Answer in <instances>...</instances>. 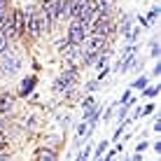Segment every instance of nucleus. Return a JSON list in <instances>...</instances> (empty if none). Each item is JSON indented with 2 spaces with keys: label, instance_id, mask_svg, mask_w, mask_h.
Instances as JSON below:
<instances>
[{
  "label": "nucleus",
  "instance_id": "25",
  "mask_svg": "<svg viewBox=\"0 0 161 161\" xmlns=\"http://www.w3.org/2000/svg\"><path fill=\"white\" fill-rule=\"evenodd\" d=\"M152 131H154V133H159V131H161V117H159L157 121H154V126H152Z\"/></svg>",
  "mask_w": 161,
  "mask_h": 161
},
{
  "label": "nucleus",
  "instance_id": "12",
  "mask_svg": "<svg viewBox=\"0 0 161 161\" xmlns=\"http://www.w3.org/2000/svg\"><path fill=\"white\" fill-rule=\"evenodd\" d=\"M147 84H149V75H138V77H136V82L131 84V89H138V91H142V89H145Z\"/></svg>",
  "mask_w": 161,
  "mask_h": 161
},
{
  "label": "nucleus",
  "instance_id": "4",
  "mask_svg": "<svg viewBox=\"0 0 161 161\" xmlns=\"http://www.w3.org/2000/svg\"><path fill=\"white\" fill-rule=\"evenodd\" d=\"M21 68V58L14 56V54H5V56H0V75H14L16 70Z\"/></svg>",
  "mask_w": 161,
  "mask_h": 161
},
{
  "label": "nucleus",
  "instance_id": "28",
  "mask_svg": "<svg viewBox=\"0 0 161 161\" xmlns=\"http://www.w3.org/2000/svg\"><path fill=\"white\" fill-rule=\"evenodd\" d=\"M0 161H12V159H9V157H7V154H5V152H3V154H0Z\"/></svg>",
  "mask_w": 161,
  "mask_h": 161
},
{
  "label": "nucleus",
  "instance_id": "17",
  "mask_svg": "<svg viewBox=\"0 0 161 161\" xmlns=\"http://www.w3.org/2000/svg\"><path fill=\"white\" fill-rule=\"evenodd\" d=\"M129 108H131V105H119V110H117L119 121H124V119H126V114H129Z\"/></svg>",
  "mask_w": 161,
  "mask_h": 161
},
{
  "label": "nucleus",
  "instance_id": "23",
  "mask_svg": "<svg viewBox=\"0 0 161 161\" xmlns=\"http://www.w3.org/2000/svg\"><path fill=\"white\" fill-rule=\"evenodd\" d=\"M152 112H154V103H149V105L142 108V114H152Z\"/></svg>",
  "mask_w": 161,
  "mask_h": 161
},
{
  "label": "nucleus",
  "instance_id": "1",
  "mask_svg": "<svg viewBox=\"0 0 161 161\" xmlns=\"http://www.w3.org/2000/svg\"><path fill=\"white\" fill-rule=\"evenodd\" d=\"M24 19H26V35H31V37H40V35H44L47 31L54 28V26L47 21L44 12L37 7V5L24 9Z\"/></svg>",
  "mask_w": 161,
  "mask_h": 161
},
{
  "label": "nucleus",
  "instance_id": "16",
  "mask_svg": "<svg viewBox=\"0 0 161 161\" xmlns=\"http://www.w3.org/2000/svg\"><path fill=\"white\" fill-rule=\"evenodd\" d=\"M7 52H9V40H7V37H3V35H0V56H5Z\"/></svg>",
  "mask_w": 161,
  "mask_h": 161
},
{
  "label": "nucleus",
  "instance_id": "6",
  "mask_svg": "<svg viewBox=\"0 0 161 161\" xmlns=\"http://www.w3.org/2000/svg\"><path fill=\"white\" fill-rule=\"evenodd\" d=\"M35 159H37V161H58L56 152H54V149H49V147H37V149H35Z\"/></svg>",
  "mask_w": 161,
  "mask_h": 161
},
{
  "label": "nucleus",
  "instance_id": "10",
  "mask_svg": "<svg viewBox=\"0 0 161 161\" xmlns=\"http://www.w3.org/2000/svg\"><path fill=\"white\" fill-rule=\"evenodd\" d=\"M96 108V98H93V93H89V96H84V101H82V110H84V117L91 110Z\"/></svg>",
  "mask_w": 161,
  "mask_h": 161
},
{
  "label": "nucleus",
  "instance_id": "18",
  "mask_svg": "<svg viewBox=\"0 0 161 161\" xmlns=\"http://www.w3.org/2000/svg\"><path fill=\"white\" fill-rule=\"evenodd\" d=\"M84 89H86L89 93H93V91H98V89H101V82H98V80H91V82H89V84H86Z\"/></svg>",
  "mask_w": 161,
  "mask_h": 161
},
{
  "label": "nucleus",
  "instance_id": "26",
  "mask_svg": "<svg viewBox=\"0 0 161 161\" xmlns=\"http://www.w3.org/2000/svg\"><path fill=\"white\" fill-rule=\"evenodd\" d=\"M152 147H154V152H157V154L161 152V142H152Z\"/></svg>",
  "mask_w": 161,
  "mask_h": 161
},
{
  "label": "nucleus",
  "instance_id": "15",
  "mask_svg": "<svg viewBox=\"0 0 161 161\" xmlns=\"http://www.w3.org/2000/svg\"><path fill=\"white\" fill-rule=\"evenodd\" d=\"M108 145H110L108 140H101V142H98V147H96V159H101L103 154L108 152Z\"/></svg>",
  "mask_w": 161,
  "mask_h": 161
},
{
  "label": "nucleus",
  "instance_id": "5",
  "mask_svg": "<svg viewBox=\"0 0 161 161\" xmlns=\"http://www.w3.org/2000/svg\"><path fill=\"white\" fill-rule=\"evenodd\" d=\"M14 24H16V37L26 35V19H24V9H14Z\"/></svg>",
  "mask_w": 161,
  "mask_h": 161
},
{
  "label": "nucleus",
  "instance_id": "20",
  "mask_svg": "<svg viewBox=\"0 0 161 161\" xmlns=\"http://www.w3.org/2000/svg\"><path fill=\"white\" fill-rule=\"evenodd\" d=\"M138 26H142V31H149V28H152V26L147 24V19H145V16H138Z\"/></svg>",
  "mask_w": 161,
  "mask_h": 161
},
{
  "label": "nucleus",
  "instance_id": "7",
  "mask_svg": "<svg viewBox=\"0 0 161 161\" xmlns=\"http://www.w3.org/2000/svg\"><path fill=\"white\" fill-rule=\"evenodd\" d=\"M131 28H133V16H131V14H121V21H119V26H117V33L129 35Z\"/></svg>",
  "mask_w": 161,
  "mask_h": 161
},
{
  "label": "nucleus",
  "instance_id": "9",
  "mask_svg": "<svg viewBox=\"0 0 161 161\" xmlns=\"http://www.w3.org/2000/svg\"><path fill=\"white\" fill-rule=\"evenodd\" d=\"M138 44L136 42H131V44H126L124 49H121V58H133V56H138Z\"/></svg>",
  "mask_w": 161,
  "mask_h": 161
},
{
  "label": "nucleus",
  "instance_id": "13",
  "mask_svg": "<svg viewBox=\"0 0 161 161\" xmlns=\"http://www.w3.org/2000/svg\"><path fill=\"white\" fill-rule=\"evenodd\" d=\"M159 12H161V7H159V5H152V7H149V12H147V16H145L149 26H152L154 21H157V16H159Z\"/></svg>",
  "mask_w": 161,
  "mask_h": 161
},
{
  "label": "nucleus",
  "instance_id": "21",
  "mask_svg": "<svg viewBox=\"0 0 161 161\" xmlns=\"http://www.w3.org/2000/svg\"><path fill=\"white\" fill-rule=\"evenodd\" d=\"M147 147H149V142H145V140H142V142H138V145H136V152H138V154H142Z\"/></svg>",
  "mask_w": 161,
  "mask_h": 161
},
{
  "label": "nucleus",
  "instance_id": "27",
  "mask_svg": "<svg viewBox=\"0 0 161 161\" xmlns=\"http://www.w3.org/2000/svg\"><path fill=\"white\" fill-rule=\"evenodd\" d=\"M131 161H145V159H142V154H138V152H136V154H133V159H131Z\"/></svg>",
  "mask_w": 161,
  "mask_h": 161
},
{
  "label": "nucleus",
  "instance_id": "14",
  "mask_svg": "<svg viewBox=\"0 0 161 161\" xmlns=\"http://www.w3.org/2000/svg\"><path fill=\"white\" fill-rule=\"evenodd\" d=\"M142 93H145L147 98H154V96H159V84H147L145 89H142Z\"/></svg>",
  "mask_w": 161,
  "mask_h": 161
},
{
  "label": "nucleus",
  "instance_id": "29",
  "mask_svg": "<svg viewBox=\"0 0 161 161\" xmlns=\"http://www.w3.org/2000/svg\"><path fill=\"white\" fill-rule=\"evenodd\" d=\"M96 161H101V159H96Z\"/></svg>",
  "mask_w": 161,
  "mask_h": 161
},
{
  "label": "nucleus",
  "instance_id": "2",
  "mask_svg": "<svg viewBox=\"0 0 161 161\" xmlns=\"http://www.w3.org/2000/svg\"><path fill=\"white\" fill-rule=\"evenodd\" d=\"M77 82H80V68H77V65H68V68L54 80V86L52 89L56 93H65L68 89H75Z\"/></svg>",
  "mask_w": 161,
  "mask_h": 161
},
{
  "label": "nucleus",
  "instance_id": "19",
  "mask_svg": "<svg viewBox=\"0 0 161 161\" xmlns=\"http://www.w3.org/2000/svg\"><path fill=\"white\" fill-rule=\"evenodd\" d=\"M114 108H117V105H108V110H105V121H110V119H112V114H114Z\"/></svg>",
  "mask_w": 161,
  "mask_h": 161
},
{
  "label": "nucleus",
  "instance_id": "3",
  "mask_svg": "<svg viewBox=\"0 0 161 161\" xmlns=\"http://www.w3.org/2000/svg\"><path fill=\"white\" fill-rule=\"evenodd\" d=\"M89 37V26L82 24V21H70L68 31H65V40L73 42V44H84V40Z\"/></svg>",
  "mask_w": 161,
  "mask_h": 161
},
{
  "label": "nucleus",
  "instance_id": "8",
  "mask_svg": "<svg viewBox=\"0 0 161 161\" xmlns=\"http://www.w3.org/2000/svg\"><path fill=\"white\" fill-rule=\"evenodd\" d=\"M35 84H37V77L35 75H31V77H26L24 82H21V89H19V93L21 96H28V93L35 89Z\"/></svg>",
  "mask_w": 161,
  "mask_h": 161
},
{
  "label": "nucleus",
  "instance_id": "22",
  "mask_svg": "<svg viewBox=\"0 0 161 161\" xmlns=\"http://www.w3.org/2000/svg\"><path fill=\"white\" fill-rule=\"evenodd\" d=\"M105 161H117V149H112V152L105 154Z\"/></svg>",
  "mask_w": 161,
  "mask_h": 161
},
{
  "label": "nucleus",
  "instance_id": "24",
  "mask_svg": "<svg viewBox=\"0 0 161 161\" xmlns=\"http://www.w3.org/2000/svg\"><path fill=\"white\" fill-rule=\"evenodd\" d=\"M159 73H161V61H157L154 68H152V75H159Z\"/></svg>",
  "mask_w": 161,
  "mask_h": 161
},
{
  "label": "nucleus",
  "instance_id": "11",
  "mask_svg": "<svg viewBox=\"0 0 161 161\" xmlns=\"http://www.w3.org/2000/svg\"><path fill=\"white\" fill-rule=\"evenodd\" d=\"M12 103H14L12 96H7V93H5V96H0V114L9 112V110H12Z\"/></svg>",
  "mask_w": 161,
  "mask_h": 161
}]
</instances>
